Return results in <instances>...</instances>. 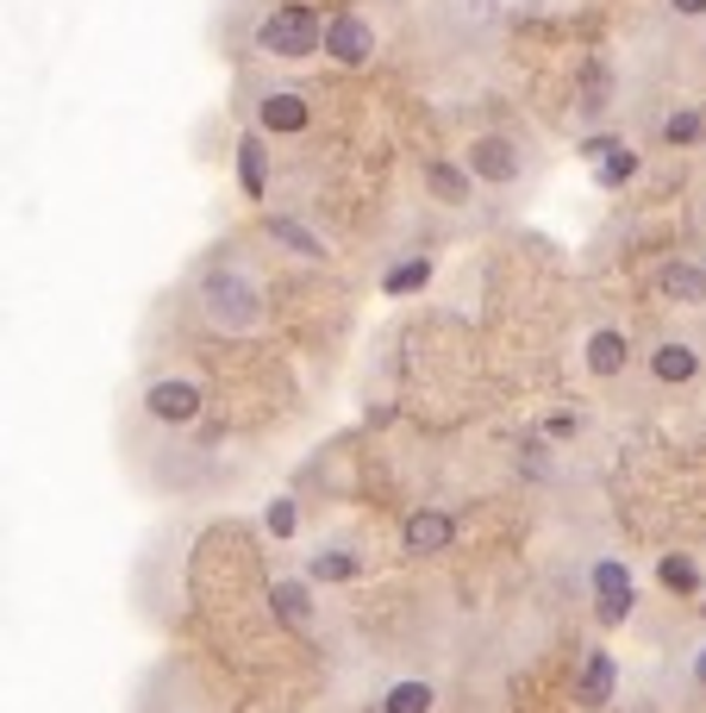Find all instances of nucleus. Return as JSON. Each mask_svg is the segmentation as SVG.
I'll return each instance as SVG.
<instances>
[{"mask_svg":"<svg viewBox=\"0 0 706 713\" xmlns=\"http://www.w3.org/2000/svg\"><path fill=\"white\" fill-rule=\"evenodd\" d=\"M425 282H432V257H425V251H413V257H401L394 270H382V294H388V301H406V294H420Z\"/></svg>","mask_w":706,"mask_h":713,"instance_id":"dca6fc26","label":"nucleus"},{"mask_svg":"<svg viewBox=\"0 0 706 713\" xmlns=\"http://www.w3.org/2000/svg\"><path fill=\"white\" fill-rule=\"evenodd\" d=\"M588 376H600V382H612V376H626V364H631V338L626 332H612V326H600L588 338Z\"/></svg>","mask_w":706,"mask_h":713,"instance_id":"f8f14e48","label":"nucleus"},{"mask_svg":"<svg viewBox=\"0 0 706 713\" xmlns=\"http://www.w3.org/2000/svg\"><path fill=\"white\" fill-rule=\"evenodd\" d=\"M250 114H257V132H269V138H301L313 126V107H306L301 88H263V95L250 100Z\"/></svg>","mask_w":706,"mask_h":713,"instance_id":"39448f33","label":"nucleus"},{"mask_svg":"<svg viewBox=\"0 0 706 713\" xmlns=\"http://www.w3.org/2000/svg\"><path fill=\"white\" fill-rule=\"evenodd\" d=\"M325 51H332V63L357 69V63L376 57V25H369L363 13H332V20H325Z\"/></svg>","mask_w":706,"mask_h":713,"instance_id":"0eeeda50","label":"nucleus"},{"mask_svg":"<svg viewBox=\"0 0 706 713\" xmlns=\"http://www.w3.org/2000/svg\"><path fill=\"white\" fill-rule=\"evenodd\" d=\"M269 238H275V245H287L294 257H306V263H319V257H325V238H313V231H306L301 219H287V213H275V219H269Z\"/></svg>","mask_w":706,"mask_h":713,"instance_id":"6ab92c4d","label":"nucleus"},{"mask_svg":"<svg viewBox=\"0 0 706 713\" xmlns=\"http://www.w3.org/2000/svg\"><path fill=\"white\" fill-rule=\"evenodd\" d=\"M263 532H269V539H294V501H287V495H275V501H269L263 507Z\"/></svg>","mask_w":706,"mask_h":713,"instance_id":"4be33fe9","label":"nucleus"},{"mask_svg":"<svg viewBox=\"0 0 706 713\" xmlns=\"http://www.w3.org/2000/svg\"><path fill=\"white\" fill-rule=\"evenodd\" d=\"M469 182H476V175H463L457 163H425V188L438 194L444 207H463V201H469Z\"/></svg>","mask_w":706,"mask_h":713,"instance_id":"aec40b11","label":"nucleus"},{"mask_svg":"<svg viewBox=\"0 0 706 713\" xmlns=\"http://www.w3.org/2000/svg\"><path fill=\"white\" fill-rule=\"evenodd\" d=\"M269 601H275V614H282L294 633H306V626H313V607H306V582H275V588H269Z\"/></svg>","mask_w":706,"mask_h":713,"instance_id":"412c9836","label":"nucleus"},{"mask_svg":"<svg viewBox=\"0 0 706 713\" xmlns=\"http://www.w3.org/2000/svg\"><path fill=\"white\" fill-rule=\"evenodd\" d=\"M700 376V350H694V338H656L650 345V382L656 388H682Z\"/></svg>","mask_w":706,"mask_h":713,"instance_id":"6e6552de","label":"nucleus"},{"mask_svg":"<svg viewBox=\"0 0 706 713\" xmlns=\"http://www.w3.org/2000/svg\"><path fill=\"white\" fill-rule=\"evenodd\" d=\"M363 570V558L350 551V544H319L313 558H306V582H350Z\"/></svg>","mask_w":706,"mask_h":713,"instance_id":"2eb2a0df","label":"nucleus"},{"mask_svg":"<svg viewBox=\"0 0 706 713\" xmlns=\"http://www.w3.org/2000/svg\"><path fill=\"white\" fill-rule=\"evenodd\" d=\"M656 582H663L669 595H700V563L687 558V551H663L656 558Z\"/></svg>","mask_w":706,"mask_h":713,"instance_id":"a211bd4d","label":"nucleus"},{"mask_svg":"<svg viewBox=\"0 0 706 713\" xmlns=\"http://www.w3.org/2000/svg\"><path fill=\"white\" fill-rule=\"evenodd\" d=\"M669 7H675L682 20H706V0H669Z\"/></svg>","mask_w":706,"mask_h":713,"instance_id":"a878e982","label":"nucleus"},{"mask_svg":"<svg viewBox=\"0 0 706 713\" xmlns=\"http://www.w3.org/2000/svg\"><path fill=\"white\" fill-rule=\"evenodd\" d=\"M194 301H200L213 332H257L263 326V289L238 263H207L200 282H194Z\"/></svg>","mask_w":706,"mask_h":713,"instance_id":"f257e3e1","label":"nucleus"},{"mask_svg":"<svg viewBox=\"0 0 706 713\" xmlns=\"http://www.w3.org/2000/svg\"><path fill=\"white\" fill-rule=\"evenodd\" d=\"M687 682H694V689H706V645H694V651H687Z\"/></svg>","mask_w":706,"mask_h":713,"instance_id":"b1692460","label":"nucleus"},{"mask_svg":"<svg viewBox=\"0 0 706 713\" xmlns=\"http://www.w3.org/2000/svg\"><path fill=\"white\" fill-rule=\"evenodd\" d=\"M656 294L675 307H706V270L700 263H663L656 270Z\"/></svg>","mask_w":706,"mask_h":713,"instance_id":"ddd939ff","label":"nucleus"},{"mask_svg":"<svg viewBox=\"0 0 706 713\" xmlns=\"http://www.w3.org/2000/svg\"><path fill=\"white\" fill-rule=\"evenodd\" d=\"M450 539H457V520L438 514V507H420V514H406V526H401V544L413 551V558H425V551H450Z\"/></svg>","mask_w":706,"mask_h":713,"instance_id":"1a4fd4ad","label":"nucleus"},{"mask_svg":"<svg viewBox=\"0 0 706 713\" xmlns=\"http://www.w3.org/2000/svg\"><path fill=\"white\" fill-rule=\"evenodd\" d=\"M582 156L594 163V182H600V188H619V182H631V175H638V151H631V144H619V138H588V144H582Z\"/></svg>","mask_w":706,"mask_h":713,"instance_id":"9d476101","label":"nucleus"},{"mask_svg":"<svg viewBox=\"0 0 706 713\" xmlns=\"http://www.w3.org/2000/svg\"><path fill=\"white\" fill-rule=\"evenodd\" d=\"M612 682H619V663H612V651L594 645V651L582 657V670H575V701H582V707H607Z\"/></svg>","mask_w":706,"mask_h":713,"instance_id":"9b49d317","label":"nucleus"},{"mask_svg":"<svg viewBox=\"0 0 706 713\" xmlns=\"http://www.w3.org/2000/svg\"><path fill=\"white\" fill-rule=\"evenodd\" d=\"M200 407H207V395H200L194 376H156V382L144 388V413H151L156 425H194Z\"/></svg>","mask_w":706,"mask_h":713,"instance_id":"20e7f679","label":"nucleus"},{"mask_svg":"<svg viewBox=\"0 0 706 713\" xmlns=\"http://www.w3.org/2000/svg\"><path fill=\"white\" fill-rule=\"evenodd\" d=\"M700 132H706V119H700V114H675V119L663 126L669 144H700Z\"/></svg>","mask_w":706,"mask_h":713,"instance_id":"5701e85b","label":"nucleus"},{"mask_svg":"<svg viewBox=\"0 0 706 713\" xmlns=\"http://www.w3.org/2000/svg\"><path fill=\"white\" fill-rule=\"evenodd\" d=\"M257 51L275 63H306L325 51V20L301 0H282V7H269L263 25H257Z\"/></svg>","mask_w":706,"mask_h":713,"instance_id":"f03ea898","label":"nucleus"},{"mask_svg":"<svg viewBox=\"0 0 706 713\" xmlns=\"http://www.w3.org/2000/svg\"><path fill=\"white\" fill-rule=\"evenodd\" d=\"M469 175H476V182H488V188H513L519 175H525V151H519L513 138L481 132L476 144H469Z\"/></svg>","mask_w":706,"mask_h":713,"instance_id":"423d86ee","label":"nucleus"},{"mask_svg":"<svg viewBox=\"0 0 706 713\" xmlns=\"http://www.w3.org/2000/svg\"><path fill=\"white\" fill-rule=\"evenodd\" d=\"M588 595H594V614H600V626H626L631 607H638V582H631L626 558H594Z\"/></svg>","mask_w":706,"mask_h":713,"instance_id":"7ed1b4c3","label":"nucleus"},{"mask_svg":"<svg viewBox=\"0 0 706 713\" xmlns=\"http://www.w3.org/2000/svg\"><path fill=\"white\" fill-rule=\"evenodd\" d=\"M544 432H551V439H569L575 420H569V413H551V420H544Z\"/></svg>","mask_w":706,"mask_h":713,"instance_id":"393cba45","label":"nucleus"},{"mask_svg":"<svg viewBox=\"0 0 706 713\" xmlns=\"http://www.w3.org/2000/svg\"><path fill=\"white\" fill-rule=\"evenodd\" d=\"M269 132H245L238 138V182H245V201H263L269 188Z\"/></svg>","mask_w":706,"mask_h":713,"instance_id":"4468645a","label":"nucleus"},{"mask_svg":"<svg viewBox=\"0 0 706 713\" xmlns=\"http://www.w3.org/2000/svg\"><path fill=\"white\" fill-rule=\"evenodd\" d=\"M432 707H438V689H432V682H420V676L388 682V694H382V713H432Z\"/></svg>","mask_w":706,"mask_h":713,"instance_id":"f3484780","label":"nucleus"}]
</instances>
